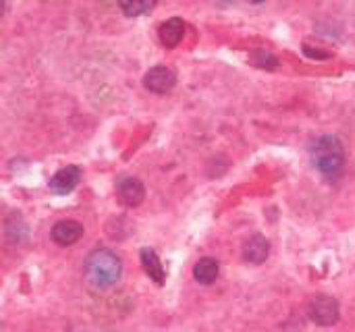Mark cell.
Wrapping results in <instances>:
<instances>
[{
    "label": "cell",
    "mask_w": 355,
    "mask_h": 332,
    "mask_svg": "<svg viewBox=\"0 0 355 332\" xmlns=\"http://www.w3.org/2000/svg\"><path fill=\"white\" fill-rule=\"evenodd\" d=\"M218 274H220V266H218V262L212 260V258L200 260V262L196 264V268H193V279H196L200 285H212V283L218 279Z\"/></svg>",
    "instance_id": "30bf717a"
},
{
    "label": "cell",
    "mask_w": 355,
    "mask_h": 332,
    "mask_svg": "<svg viewBox=\"0 0 355 332\" xmlns=\"http://www.w3.org/2000/svg\"><path fill=\"white\" fill-rule=\"evenodd\" d=\"M183 33H185V23L183 19L179 17H173L168 21H164L158 29V35H160V42L162 46L166 48H175L181 40H183Z\"/></svg>",
    "instance_id": "9c48e42d"
},
{
    "label": "cell",
    "mask_w": 355,
    "mask_h": 332,
    "mask_svg": "<svg viewBox=\"0 0 355 332\" xmlns=\"http://www.w3.org/2000/svg\"><path fill=\"white\" fill-rule=\"evenodd\" d=\"M310 158L312 164L327 177H335L341 173L345 164V150L337 135H320L310 141Z\"/></svg>",
    "instance_id": "7a4b0ae2"
},
{
    "label": "cell",
    "mask_w": 355,
    "mask_h": 332,
    "mask_svg": "<svg viewBox=\"0 0 355 332\" xmlns=\"http://www.w3.org/2000/svg\"><path fill=\"white\" fill-rule=\"evenodd\" d=\"M310 318L320 326H333L339 320V304L329 295H316L308 306Z\"/></svg>",
    "instance_id": "3957f363"
},
{
    "label": "cell",
    "mask_w": 355,
    "mask_h": 332,
    "mask_svg": "<svg viewBox=\"0 0 355 332\" xmlns=\"http://www.w3.org/2000/svg\"><path fill=\"white\" fill-rule=\"evenodd\" d=\"M175 83H177L175 71L171 67H162V64L150 69L144 77V85L154 94H166L175 87Z\"/></svg>",
    "instance_id": "277c9868"
},
{
    "label": "cell",
    "mask_w": 355,
    "mask_h": 332,
    "mask_svg": "<svg viewBox=\"0 0 355 332\" xmlns=\"http://www.w3.org/2000/svg\"><path fill=\"white\" fill-rule=\"evenodd\" d=\"M83 272L89 285H94L96 289H108L121 281L123 262L110 250H96L87 256Z\"/></svg>",
    "instance_id": "6da1fadb"
},
{
    "label": "cell",
    "mask_w": 355,
    "mask_h": 332,
    "mask_svg": "<svg viewBox=\"0 0 355 332\" xmlns=\"http://www.w3.org/2000/svg\"><path fill=\"white\" fill-rule=\"evenodd\" d=\"M52 241L60 247H69L83 237V227L75 220H60L52 227Z\"/></svg>",
    "instance_id": "5b68a950"
},
{
    "label": "cell",
    "mask_w": 355,
    "mask_h": 332,
    "mask_svg": "<svg viewBox=\"0 0 355 332\" xmlns=\"http://www.w3.org/2000/svg\"><path fill=\"white\" fill-rule=\"evenodd\" d=\"M270 252L268 241L262 235H252L245 243H243V260L250 264H262L266 262Z\"/></svg>",
    "instance_id": "ba28073f"
},
{
    "label": "cell",
    "mask_w": 355,
    "mask_h": 332,
    "mask_svg": "<svg viewBox=\"0 0 355 332\" xmlns=\"http://www.w3.org/2000/svg\"><path fill=\"white\" fill-rule=\"evenodd\" d=\"M119 4L127 17H139V15L150 12L156 2L154 0H121Z\"/></svg>",
    "instance_id": "7c38bea8"
},
{
    "label": "cell",
    "mask_w": 355,
    "mask_h": 332,
    "mask_svg": "<svg viewBox=\"0 0 355 332\" xmlns=\"http://www.w3.org/2000/svg\"><path fill=\"white\" fill-rule=\"evenodd\" d=\"M81 181V171L77 166H64L60 168L52 179H50V189L58 195H64V193H71Z\"/></svg>",
    "instance_id": "8992f818"
},
{
    "label": "cell",
    "mask_w": 355,
    "mask_h": 332,
    "mask_svg": "<svg viewBox=\"0 0 355 332\" xmlns=\"http://www.w3.org/2000/svg\"><path fill=\"white\" fill-rule=\"evenodd\" d=\"M141 264H144L148 277L156 281V285L164 283V268H162V264H160V260H158L154 250H148V247L141 250Z\"/></svg>",
    "instance_id": "8fae6325"
},
{
    "label": "cell",
    "mask_w": 355,
    "mask_h": 332,
    "mask_svg": "<svg viewBox=\"0 0 355 332\" xmlns=\"http://www.w3.org/2000/svg\"><path fill=\"white\" fill-rule=\"evenodd\" d=\"M116 195L119 200L125 204V206H139L146 198V189H144V183L139 179H133V177H125L119 187H116Z\"/></svg>",
    "instance_id": "52a82bcc"
}]
</instances>
